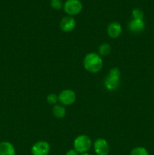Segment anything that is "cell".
<instances>
[{
    "instance_id": "30bf717a",
    "label": "cell",
    "mask_w": 154,
    "mask_h": 155,
    "mask_svg": "<svg viewBox=\"0 0 154 155\" xmlns=\"http://www.w3.org/2000/svg\"><path fill=\"white\" fill-rule=\"evenodd\" d=\"M128 29L134 33H140L145 29V23L143 20L132 19L128 24Z\"/></svg>"
},
{
    "instance_id": "d6986e66",
    "label": "cell",
    "mask_w": 154,
    "mask_h": 155,
    "mask_svg": "<svg viewBox=\"0 0 154 155\" xmlns=\"http://www.w3.org/2000/svg\"><path fill=\"white\" fill-rule=\"evenodd\" d=\"M80 155H91V154H88V152H86V153H82V154H81Z\"/></svg>"
},
{
    "instance_id": "e0dca14e",
    "label": "cell",
    "mask_w": 154,
    "mask_h": 155,
    "mask_svg": "<svg viewBox=\"0 0 154 155\" xmlns=\"http://www.w3.org/2000/svg\"><path fill=\"white\" fill-rule=\"evenodd\" d=\"M47 101L51 104H56L58 101V95L54 93L49 94L47 96Z\"/></svg>"
},
{
    "instance_id": "2e32d148",
    "label": "cell",
    "mask_w": 154,
    "mask_h": 155,
    "mask_svg": "<svg viewBox=\"0 0 154 155\" xmlns=\"http://www.w3.org/2000/svg\"><path fill=\"white\" fill-rule=\"evenodd\" d=\"M50 5L53 9L55 10H60L63 7V2L62 0H51Z\"/></svg>"
},
{
    "instance_id": "8fae6325",
    "label": "cell",
    "mask_w": 154,
    "mask_h": 155,
    "mask_svg": "<svg viewBox=\"0 0 154 155\" xmlns=\"http://www.w3.org/2000/svg\"><path fill=\"white\" fill-rule=\"evenodd\" d=\"M16 150L14 146L8 141L0 142V155H15Z\"/></svg>"
},
{
    "instance_id": "277c9868",
    "label": "cell",
    "mask_w": 154,
    "mask_h": 155,
    "mask_svg": "<svg viewBox=\"0 0 154 155\" xmlns=\"http://www.w3.org/2000/svg\"><path fill=\"white\" fill-rule=\"evenodd\" d=\"M83 5L80 0H66L63 3V9L69 16H75L82 11Z\"/></svg>"
},
{
    "instance_id": "8992f818",
    "label": "cell",
    "mask_w": 154,
    "mask_h": 155,
    "mask_svg": "<svg viewBox=\"0 0 154 155\" xmlns=\"http://www.w3.org/2000/svg\"><path fill=\"white\" fill-rule=\"evenodd\" d=\"M50 145L45 141H39L33 144L31 148L32 155H48L50 152Z\"/></svg>"
},
{
    "instance_id": "5bb4252c",
    "label": "cell",
    "mask_w": 154,
    "mask_h": 155,
    "mask_svg": "<svg viewBox=\"0 0 154 155\" xmlns=\"http://www.w3.org/2000/svg\"><path fill=\"white\" fill-rule=\"evenodd\" d=\"M130 155H149V152L143 147H136L131 150Z\"/></svg>"
},
{
    "instance_id": "9c48e42d",
    "label": "cell",
    "mask_w": 154,
    "mask_h": 155,
    "mask_svg": "<svg viewBox=\"0 0 154 155\" xmlns=\"http://www.w3.org/2000/svg\"><path fill=\"white\" fill-rule=\"evenodd\" d=\"M122 32V25L119 22L113 21L111 22L107 27V33L112 39H116L121 35Z\"/></svg>"
},
{
    "instance_id": "3957f363",
    "label": "cell",
    "mask_w": 154,
    "mask_h": 155,
    "mask_svg": "<svg viewBox=\"0 0 154 155\" xmlns=\"http://www.w3.org/2000/svg\"><path fill=\"white\" fill-rule=\"evenodd\" d=\"M92 142L90 137L86 136V135H80V136H77L73 141L74 149L79 154L88 152V151H89Z\"/></svg>"
},
{
    "instance_id": "5b68a950",
    "label": "cell",
    "mask_w": 154,
    "mask_h": 155,
    "mask_svg": "<svg viewBox=\"0 0 154 155\" xmlns=\"http://www.w3.org/2000/svg\"><path fill=\"white\" fill-rule=\"evenodd\" d=\"M76 100V95L72 89H64L58 95V101L62 105L69 106L74 104Z\"/></svg>"
},
{
    "instance_id": "ba28073f",
    "label": "cell",
    "mask_w": 154,
    "mask_h": 155,
    "mask_svg": "<svg viewBox=\"0 0 154 155\" xmlns=\"http://www.w3.org/2000/svg\"><path fill=\"white\" fill-rule=\"evenodd\" d=\"M75 20L72 16L63 17L60 22V27L61 30L65 33H69L72 31L75 27Z\"/></svg>"
},
{
    "instance_id": "7c38bea8",
    "label": "cell",
    "mask_w": 154,
    "mask_h": 155,
    "mask_svg": "<svg viewBox=\"0 0 154 155\" xmlns=\"http://www.w3.org/2000/svg\"><path fill=\"white\" fill-rule=\"evenodd\" d=\"M52 113L56 118L61 119L66 115V109L62 104H55L52 108Z\"/></svg>"
},
{
    "instance_id": "7a4b0ae2",
    "label": "cell",
    "mask_w": 154,
    "mask_h": 155,
    "mask_svg": "<svg viewBox=\"0 0 154 155\" xmlns=\"http://www.w3.org/2000/svg\"><path fill=\"white\" fill-rule=\"evenodd\" d=\"M120 71L117 68H113L110 69L108 76L106 77L104 81V86L106 89L110 91L116 90L119 86L120 83Z\"/></svg>"
},
{
    "instance_id": "9a60e30c",
    "label": "cell",
    "mask_w": 154,
    "mask_h": 155,
    "mask_svg": "<svg viewBox=\"0 0 154 155\" xmlns=\"http://www.w3.org/2000/svg\"><path fill=\"white\" fill-rule=\"evenodd\" d=\"M131 15H132L133 19L137 20H143V17H144V14L143 12L140 8H136L133 9L132 12H131Z\"/></svg>"
},
{
    "instance_id": "4fadbf2b",
    "label": "cell",
    "mask_w": 154,
    "mask_h": 155,
    "mask_svg": "<svg viewBox=\"0 0 154 155\" xmlns=\"http://www.w3.org/2000/svg\"><path fill=\"white\" fill-rule=\"evenodd\" d=\"M111 51V46L107 43H103L98 48V54L100 56H107Z\"/></svg>"
},
{
    "instance_id": "52a82bcc",
    "label": "cell",
    "mask_w": 154,
    "mask_h": 155,
    "mask_svg": "<svg viewBox=\"0 0 154 155\" xmlns=\"http://www.w3.org/2000/svg\"><path fill=\"white\" fill-rule=\"evenodd\" d=\"M94 150L97 155H108L110 147L107 140L103 138H98L94 142Z\"/></svg>"
},
{
    "instance_id": "ac0fdd59",
    "label": "cell",
    "mask_w": 154,
    "mask_h": 155,
    "mask_svg": "<svg viewBox=\"0 0 154 155\" xmlns=\"http://www.w3.org/2000/svg\"><path fill=\"white\" fill-rule=\"evenodd\" d=\"M66 155H79V153L73 148V149H69V151H67Z\"/></svg>"
},
{
    "instance_id": "6da1fadb",
    "label": "cell",
    "mask_w": 154,
    "mask_h": 155,
    "mask_svg": "<svg viewBox=\"0 0 154 155\" xmlns=\"http://www.w3.org/2000/svg\"><path fill=\"white\" fill-rule=\"evenodd\" d=\"M103 60L101 56L95 52H90L86 54L83 60V66L85 69L91 74L100 72L103 68Z\"/></svg>"
}]
</instances>
